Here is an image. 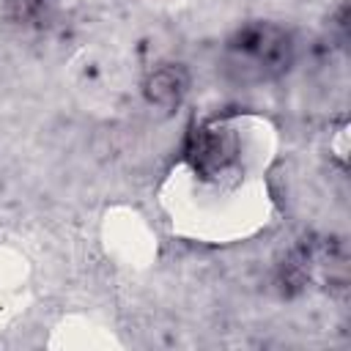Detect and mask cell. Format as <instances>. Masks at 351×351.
<instances>
[{
	"instance_id": "1",
	"label": "cell",
	"mask_w": 351,
	"mask_h": 351,
	"mask_svg": "<svg viewBox=\"0 0 351 351\" xmlns=\"http://www.w3.org/2000/svg\"><path fill=\"white\" fill-rule=\"evenodd\" d=\"M148 93L156 104H173L178 101V96L184 93V80L181 71L176 69H162L154 74V80L148 82Z\"/></svg>"
}]
</instances>
